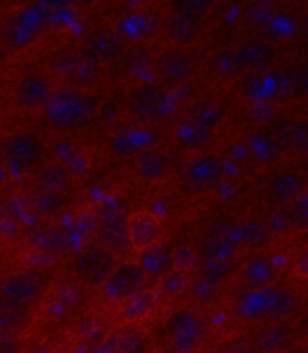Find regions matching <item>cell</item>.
Wrapping results in <instances>:
<instances>
[{"label":"cell","instance_id":"cell-16","mask_svg":"<svg viewBox=\"0 0 308 353\" xmlns=\"http://www.w3.org/2000/svg\"><path fill=\"white\" fill-rule=\"evenodd\" d=\"M257 302H260L259 308L262 317L266 319H283L294 313L298 307V299L292 292L278 288H263L260 289Z\"/></svg>","mask_w":308,"mask_h":353},{"label":"cell","instance_id":"cell-40","mask_svg":"<svg viewBox=\"0 0 308 353\" xmlns=\"http://www.w3.org/2000/svg\"><path fill=\"white\" fill-rule=\"evenodd\" d=\"M209 8V3H203V2H184V3H179L178 5V11L182 12H187L189 15H194V17H201L203 15V12Z\"/></svg>","mask_w":308,"mask_h":353},{"label":"cell","instance_id":"cell-29","mask_svg":"<svg viewBox=\"0 0 308 353\" xmlns=\"http://www.w3.org/2000/svg\"><path fill=\"white\" fill-rule=\"evenodd\" d=\"M244 276L249 284L263 289L272 283L274 276H276V269H274V265L268 259L254 257L247 263L244 269Z\"/></svg>","mask_w":308,"mask_h":353},{"label":"cell","instance_id":"cell-20","mask_svg":"<svg viewBox=\"0 0 308 353\" xmlns=\"http://www.w3.org/2000/svg\"><path fill=\"white\" fill-rule=\"evenodd\" d=\"M163 105V92L156 86H138L131 92L130 107L137 119L149 121L160 113Z\"/></svg>","mask_w":308,"mask_h":353},{"label":"cell","instance_id":"cell-32","mask_svg":"<svg viewBox=\"0 0 308 353\" xmlns=\"http://www.w3.org/2000/svg\"><path fill=\"white\" fill-rule=\"evenodd\" d=\"M214 70L218 77L224 80L236 79L238 75L243 72V66L239 63V59L236 54V50L229 48L223 50V52L216 53L214 57Z\"/></svg>","mask_w":308,"mask_h":353},{"label":"cell","instance_id":"cell-13","mask_svg":"<svg viewBox=\"0 0 308 353\" xmlns=\"http://www.w3.org/2000/svg\"><path fill=\"white\" fill-rule=\"evenodd\" d=\"M26 242L32 250L47 256H63L71 248L68 234L56 225L33 227L28 233Z\"/></svg>","mask_w":308,"mask_h":353},{"label":"cell","instance_id":"cell-2","mask_svg":"<svg viewBox=\"0 0 308 353\" xmlns=\"http://www.w3.org/2000/svg\"><path fill=\"white\" fill-rule=\"evenodd\" d=\"M48 276L39 269H24L0 283V301L32 310L45 295Z\"/></svg>","mask_w":308,"mask_h":353},{"label":"cell","instance_id":"cell-39","mask_svg":"<svg viewBox=\"0 0 308 353\" xmlns=\"http://www.w3.org/2000/svg\"><path fill=\"white\" fill-rule=\"evenodd\" d=\"M0 353H21V344L14 334L0 335Z\"/></svg>","mask_w":308,"mask_h":353},{"label":"cell","instance_id":"cell-28","mask_svg":"<svg viewBox=\"0 0 308 353\" xmlns=\"http://www.w3.org/2000/svg\"><path fill=\"white\" fill-rule=\"evenodd\" d=\"M305 188V179L295 173L278 174L272 181V192L281 201H292L299 194H302Z\"/></svg>","mask_w":308,"mask_h":353},{"label":"cell","instance_id":"cell-42","mask_svg":"<svg viewBox=\"0 0 308 353\" xmlns=\"http://www.w3.org/2000/svg\"><path fill=\"white\" fill-rule=\"evenodd\" d=\"M295 271L299 276L308 279V248H304L295 260Z\"/></svg>","mask_w":308,"mask_h":353},{"label":"cell","instance_id":"cell-10","mask_svg":"<svg viewBox=\"0 0 308 353\" xmlns=\"http://www.w3.org/2000/svg\"><path fill=\"white\" fill-rule=\"evenodd\" d=\"M127 229L131 247L137 253L161 242L163 225L160 218L152 212L145 211V209H140V211H134L127 215Z\"/></svg>","mask_w":308,"mask_h":353},{"label":"cell","instance_id":"cell-4","mask_svg":"<svg viewBox=\"0 0 308 353\" xmlns=\"http://www.w3.org/2000/svg\"><path fill=\"white\" fill-rule=\"evenodd\" d=\"M118 266V257L99 243H88L74 259V272L89 288L101 289V285Z\"/></svg>","mask_w":308,"mask_h":353},{"label":"cell","instance_id":"cell-23","mask_svg":"<svg viewBox=\"0 0 308 353\" xmlns=\"http://www.w3.org/2000/svg\"><path fill=\"white\" fill-rule=\"evenodd\" d=\"M156 298L151 290H141L137 295L121 302V317L127 323H136L151 316L155 310Z\"/></svg>","mask_w":308,"mask_h":353},{"label":"cell","instance_id":"cell-43","mask_svg":"<svg viewBox=\"0 0 308 353\" xmlns=\"http://www.w3.org/2000/svg\"><path fill=\"white\" fill-rule=\"evenodd\" d=\"M294 88L302 94H308V66L294 75Z\"/></svg>","mask_w":308,"mask_h":353},{"label":"cell","instance_id":"cell-19","mask_svg":"<svg viewBox=\"0 0 308 353\" xmlns=\"http://www.w3.org/2000/svg\"><path fill=\"white\" fill-rule=\"evenodd\" d=\"M236 253V243L230 238L229 225L216 224L207 232L203 243V257L216 260V262L230 263Z\"/></svg>","mask_w":308,"mask_h":353},{"label":"cell","instance_id":"cell-27","mask_svg":"<svg viewBox=\"0 0 308 353\" xmlns=\"http://www.w3.org/2000/svg\"><path fill=\"white\" fill-rule=\"evenodd\" d=\"M32 310L0 301V335L14 334L29 323Z\"/></svg>","mask_w":308,"mask_h":353},{"label":"cell","instance_id":"cell-11","mask_svg":"<svg viewBox=\"0 0 308 353\" xmlns=\"http://www.w3.org/2000/svg\"><path fill=\"white\" fill-rule=\"evenodd\" d=\"M53 94L52 83L41 74H26L15 88L17 103L28 110H44Z\"/></svg>","mask_w":308,"mask_h":353},{"label":"cell","instance_id":"cell-6","mask_svg":"<svg viewBox=\"0 0 308 353\" xmlns=\"http://www.w3.org/2000/svg\"><path fill=\"white\" fill-rule=\"evenodd\" d=\"M98 243L114 256L125 254L131 248L127 229V215L119 208L105 206L98 214Z\"/></svg>","mask_w":308,"mask_h":353},{"label":"cell","instance_id":"cell-34","mask_svg":"<svg viewBox=\"0 0 308 353\" xmlns=\"http://www.w3.org/2000/svg\"><path fill=\"white\" fill-rule=\"evenodd\" d=\"M188 292L191 298L198 302V304H212L220 296L221 285L207 281L202 279V276H196V279H191Z\"/></svg>","mask_w":308,"mask_h":353},{"label":"cell","instance_id":"cell-37","mask_svg":"<svg viewBox=\"0 0 308 353\" xmlns=\"http://www.w3.org/2000/svg\"><path fill=\"white\" fill-rule=\"evenodd\" d=\"M198 253L194 247L191 245H181L176 250H173V268L181 269V271L188 272L198 263Z\"/></svg>","mask_w":308,"mask_h":353},{"label":"cell","instance_id":"cell-3","mask_svg":"<svg viewBox=\"0 0 308 353\" xmlns=\"http://www.w3.org/2000/svg\"><path fill=\"white\" fill-rule=\"evenodd\" d=\"M165 330L174 353H196L207 335V323L193 310H179L170 316Z\"/></svg>","mask_w":308,"mask_h":353},{"label":"cell","instance_id":"cell-30","mask_svg":"<svg viewBox=\"0 0 308 353\" xmlns=\"http://www.w3.org/2000/svg\"><path fill=\"white\" fill-rule=\"evenodd\" d=\"M240 241L245 247L251 250H260L268 245L272 234L269 233L268 227L263 221L259 220H248L239 229Z\"/></svg>","mask_w":308,"mask_h":353},{"label":"cell","instance_id":"cell-21","mask_svg":"<svg viewBox=\"0 0 308 353\" xmlns=\"http://www.w3.org/2000/svg\"><path fill=\"white\" fill-rule=\"evenodd\" d=\"M134 170L140 179L147 182H160L169 174V159L160 150L146 149L134 159Z\"/></svg>","mask_w":308,"mask_h":353},{"label":"cell","instance_id":"cell-38","mask_svg":"<svg viewBox=\"0 0 308 353\" xmlns=\"http://www.w3.org/2000/svg\"><path fill=\"white\" fill-rule=\"evenodd\" d=\"M292 215L295 218V223L308 225V191H304L294 200L292 206Z\"/></svg>","mask_w":308,"mask_h":353},{"label":"cell","instance_id":"cell-22","mask_svg":"<svg viewBox=\"0 0 308 353\" xmlns=\"http://www.w3.org/2000/svg\"><path fill=\"white\" fill-rule=\"evenodd\" d=\"M236 54L244 71H254L269 66L274 62V59H276V50L266 41L251 39L240 46L236 50Z\"/></svg>","mask_w":308,"mask_h":353},{"label":"cell","instance_id":"cell-36","mask_svg":"<svg viewBox=\"0 0 308 353\" xmlns=\"http://www.w3.org/2000/svg\"><path fill=\"white\" fill-rule=\"evenodd\" d=\"M283 141L290 149H295L298 152H304L308 143V125L304 122L289 123L281 132Z\"/></svg>","mask_w":308,"mask_h":353},{"label":"cell","instance_id":"cell-14","mask_svg":"<svg viewBox=\"0 0 308 353\" xmlns=\"http://www.w3.org/2000/svg\"><path fill=\"white\" fill-rule=\"evenodd\" d=\"M165 35L178 47H188L202 37L203 26L198 17L182 11L172 12L164 21Z\"/></svg>","mask_w":308,"mask_h":353},{"label":"cell","instance_id":"cell-45","mask_svg":"<svg viewBox=\"0 0 308 353\" xmlns=\"http://www.w3.org/2000/svg\"><path fill=\"white\" fill-rule=\"evenodd\" d=\"M302 154L308 157V143H307V146H305V149H304V152H302Z\"/></svg>","mask_w":308,"mask_h":353},{"label":"cell","instance_id":"cell-7","mask_svg":"<svg viewBox=\"0 0 308 353\" xmlns=\"http://www.w3.org/2000/svg\"><path fill=\"white\" fill-rule=\"evenodd\" d=\"M147 276L137 262H125L114 268L112 275L101 285L103 296L110 302H123L145 290Z\"/></svg>","mask_w":308,"mask_h":353},{"label":"cell","instance_id":"cell-31","mask_svg":"<svg viewBox=\"0 0 308 353\" xmlns=\"http://www.w3.org/2000/svg\"><path fill=\"white\" fill-rule=\"evenodd\" d=\"M189 284L191 275L188 272L181 271V269L173 268L163 279H160V290L163 292L164 296L178 298L188 292Z\"/></svg>","mask_w":308,"mask_h":353},{"label":"cell","instance_id":"cell-33","mask_svg":"<svg viewBox=\"0 0 308 353\" xmlns=\"http://www.w3.org/2000/svg\"><path fill=\"white\" fill-rule=\"evenodd\" d=\"M196 268H197V276H202V279L220 285L224 280H227L233 272L232 262L230 263L216 262V260L206 259V257L198 260Z\"/></svg>","mask_w":308,"mask_h":353},{"label":"cell","instance_id":"cell-1","mask_svg":"<svg viewBox=\"0 0 308 353\" xmlns=\"http://www.w3.org/2000/svg\"><path fill=\"white\" fill-rule=\"evenodd\" d=\"M95 112L92 97L71 88H63L53 94V98L44 108L48 122L57 128L77 127L88 121Z\"/></svg>","mask_w":308,"mask_h":353},{"label":"cell","instance_id":"cell-26","mask_svg":"<svg viewBox=\"0 0 308 353\" xmlns=\"http://www.w3.org/2000/svg\"><path fill=\"white\" fill-rule=\"evenodd\" d=\"M38 187L65 194L71 187V174L61 164H47L38 173Z\"/></svg>","mask_w":308,"mask_h":353},{"label":"cell","instance_id":"cell-35","mask_svg":"<svg viewBox=\"0 0 308 353\" xmlns=\"http://www.w3.org/2000/svg\"><path fill=\"white\" fill-rule=\"evenodd\" d=\"M263 223L268 227L271 234H280V236L289 234L296 225L292 212L286 211V209H276V211L269 212Z\"/></svg>","mask_w":308,"mask_h":353},{"label":"cell","instance_id":"cell-17","mask_svg":"<svg viewBox=\"0 0 308 353\" xmlns=\"http://www.w3.org/2000/svg\"><path fill=\"white\" fill-rule=\"evenodd\" d=\"M138 266L147 279L160 280L173 269V250L164 242L138 251Z\"/></svg>","mask_w":308,"mask_h":353},{"label":"cell","instance_id":"cell-9","mask_svg":"<svg viewBox=\"0 0 308 353\" xmlns=\"http://www.w3.org/2000/svg\"><path fill=\"white\" fill-rule=\"evenodd\" d=\"M224 179V165L215 154H202L189 159L184 169V181L194 191H211Z\"/></svg>","mask_w":308,"mask_h":353},{"label":"cell","instance_id":"cell-18","mask_svg":"<svg viewBox=\"0 0 308 353\" xmlns=\"http://www.w3.org/2000/svg\"><path fill=\"white\" fill-rule=\"evenodd\" d=\"M294 339L295 332L289 325L274 323L257 331L253 344L257 353H283L289 350Z\"/></svg>","mask_w":308,"mask_h":353},{"label":"cell","instance_id":"cell-15","mask_svg":"<svg viewBox=\"0 0 308 353\" xmlns=\"http://www.w3.org/2000/svg\"><path fill=\"white\" fill-rule=\"evenodd\" d=\"M122 39L110 28H96L85 38V53L96 61L110 62L122 53Z\"/></svg>","mask_w":308,"mask_h":353},{"label":"cell","instance_id":"cell-44","mask_svg":"<svg viewBox=\"0 0 308 353\" xmlns=\"http://www.w3.org/2000/svg\"><path fill=\"white\" fill-rule=\"evenodd\" d=\"M5 61H6V52L3 48H0V70H2Z\"/></svg>","mask_w":308,"mask_h":353},{"label":"cell","instance_id":"cell-12","mask_svg":"<svg viewBox=\"0 0 308 353\" xmlns=\"http://www.w3.org/2000/svg\"><path fill=\"white\" fill-rule=\"evenodd\" d=\"M57 71L74 86H88L98 79L99 63L86 53L65 54L57 61Z\"/></svg>","mask_w":308,"mask_h":353},{"label":"cell","instance_id":"cell-25","mask_svg":"<svg viewBox=\"0 0 308 353\" xmlns=\"http://www.w3.org/2000/svg\"><path fill=\"white\" fill-rule=\"evenodd\" d=\"M223 108L216 103H212V101H201V103H197L191 108L189 113L191 123H193L198 131L203 132H209L215 130L223 121Z\"/></svg>","mask_w":308,"mask_h":353},{"label":"cell","instance_id":"cell-5","mask_svg":"<svg viewBox=\"0 0 308 353\" xmlns=\"http://www.w3.org/2000/svg\"><path fill=\"white\" fill-rule=\"evenodd\" d=\"M6 163L17 172L28 173L38 169L45 155V145L37 132L23 131L12 134L2 145Z\"/></svg>","mask_w":308,"mask_h":353},{"label":"cell","instance_id":"cell-24","mask_svg":"<svg viewBox=\"0 0 308 353\" xmlns=\"http://www.w3.org/2000/svg\"><path fill=\"white\" fill-rule=\"evenodd\" d=\"M29 206L33 212L39 216H54L61 214L66 206V197L61 192L48 191L44 188L33 190L29 194Z\"/></svg>","mask_w":308,"mask_h":353},{"label":"cell","instance_id":"cell-46","mask_svg":"<svg viewBox=\"0 0 308 353\" xmlns=\"http://www.w3.org/2000/svg\"><path fill=\"white\" fill-rule=\"evenodd\" d=\"M283 353H295V352H290V350H287V352H283Z\"/></svg>","mask_w":308,"mask_h":353},{"label":"cell","instance_id":"cell-41","mask_svg":"<svg viewBox=\"0 0 308 353\" xmlns=\"http://www.w3.org/2000/svg\"><path fill=\"white\" fill-rule=\"evenodd\" d=\"M226 353H257L253 341L239 339L232 341L226 347Z\"/></svg>","mask_w":308,"mask_h":353},{"label":"cell","instance_id":"cell-8","mask_svg":"<svg viewBox=\"0 0 308 353\" xmlns=\"http://www.w3.org/2000/svg\"><path fill=\"white\" fill-rule=\"evenodd\" d=\"M196 71V62L184 50H165L155 61V74L161 85L176 88L188 81Z\"/></svg>","mask_w":308,"mask_h":353}]
</instances>
